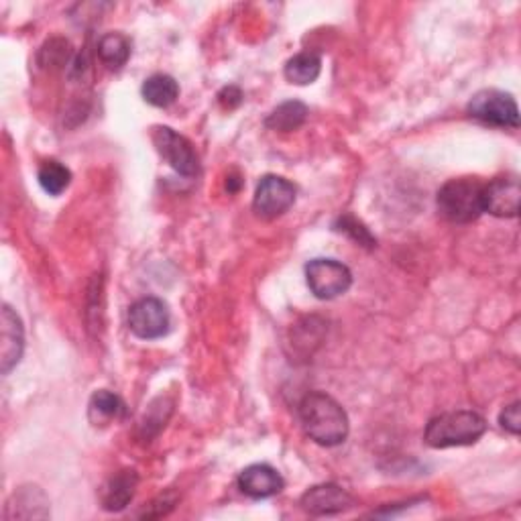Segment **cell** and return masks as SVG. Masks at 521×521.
Masks as SVG:
<instances>
[{"label":"cell","instance_id":"1","mask_svg":"<svg viewBox=\"0 0 521 521\" xmlns=\"http://www.w3.org/2000/svg\"><path fill=\"white\" fill-rule=\"evenodd\" d=\"M298 414L304 432L320 446L332 448L349 438V416L334 397L322 391L308 393L298 405Z\"/></svg>","mask_w":521,"mask_h":521},{"label":"cell","instance_id":"2","mask_svg":"<svg viewBox=\"0 0 521 521\" xmlns=\"http://www.w3.org/2000/svg\"><path fill=\"white\" fill-rule=\"evenodd\" d=\"M487 432V422L477 412L460 410L442 414L426 426L424 440L430 448H454L477 444Z\"/></svg>","mask_w":521,"mask_h":521},{"label":"cell","instance_id":"3","mask_svg":"<svg viewBox=\"0 0 521 521\" xmlns=\"http://www.w3.org/2000/svg\"><path fill=\"white\" fill-rule=\"evenodd\" d=\"M483 190L485 184L477 178L450 180L438 192V210L450 222L469 224L485 212Z\"/></svg>","mask_w":521,"mask_h":521},{"label":"cell","instance_id":"4","mask_svg":"<svg viewBox=\"0 0 521 521\" xmlns=\"http://www.w3.org/2000/svg\"><path fill=\"white\" fill-rule=\"evenodd\" d=\"M469 114L473 119L501 129H517L519 127V110L517 102L511 94L495 88H487L477 92L469 102Z\"/></svg>","mask_w":521,"mask_h":521},{"label":"cell","instance_id":"5","mask_svg":"<svg viewBox=\"0 0 521 521\" xmlns=\"http://www.w3.org/2000/svg\"><path fill=\"white\" fill-rule=\"evenodd\" d=\"M153 145L157 153L184 178H196L200 173V157L192 141L169 127H153Z\"/></svg>","mask_w":521,"mask_h":521},{"label":"cell","instance_id":"6","mask_svg":"<svg viewBox=\"0 0 521 521\" xmlns=\"http://www.w3.org/2000/svg\"><path fill=\"white\" fill-rule=\"evenodd\" d=\"M306 281L318 300H334L344 296L353 285V273L340 261L314 259L306 265Z\"/></svg>","mask_w":521,"mask_h":521},{"label":"cell","instance_id":"7","mask_svg":"<svg viewBox=\"0 0 521 521\" xmlns=\"http://www.w3.org/2000/svg\"><path fill=\"white\" fill-rule=\"evenodd\" d=\"M296 194L298 190L289 180L281 176H265L257 186L253 210L263 220H275L294 206Z\"/></svg>","mask_w":521,"mask_h":521},{"label":"cell","instance_id":"8","mask_svg":"<svg viewBox=\"0 0 521 521\" xmlns=\"http://www.w3.org/2000/svg\"><path fill=\"white\" fill-rule=\"evenodd\" d=\"M171 314L163 300L143 298L129 310V328L141 340H157L169 332Z\"/></svg>","mask_w":521,"mask_h":521},{"label":"cell","instance_id":"9","mask_svg":"<svg viewBox=\"0 0 521 521\" xmlns=\"http://www.w3.org/2000/svg\"><path fill=\"white\" fill-rule=\"evenodd\" d=\"M300 505L306 513L316 515V517L338 515V513L349 511L355 505V497L346 489H342L340 485L324 483V485H316V487L308 489L302 495Z\"/></svg>","mask_w":521,"mask_h":521},{"label":"cell","instance_id":"10","mask_svg":"<svg viewBox=\"0 0 521 521\" xmlns=\"http://www.w3.org/2000/svg\"><path fill=\"white\" fill-rule=\"evenodd\" d=\"M521 186L517 176H501L485 184L483 208L497 218H515L519 214Z\"/></svg>","mask_w":521,"mask_h":521},{"label":"cell","instance_id":"11","mask_svg":"<svg viewBox=\"0 0 521 521\" xmlns=\"http://www.w3.org/2000/svg\"><path fill=\"white\" fill-rule=\"evenodd\" d=\"M0 324H3L0 326L3 330V336H0V371L9 375L21 363L25 351V328L19 314L9 304L3 306Z\"/></svg>","mask_w":521,"mask_h":521},{"label":"cell","instance_id":"12","mask_svg":"<svg viewBox=\"0 0 521 521\" xmlns=\"http://www.w3.org/2000/svg\"><path fill=\"white\" fill-rule=\"evenodd\" d=\"M139 487V475L135 469H123L114 473L100 489V503L106 511H123L133 501Z\"/></svg>","mask_w":521,"mask_h":521},{"label":"cell","instance_id":"13","mask_svg":"<svg viewBox=\"0 0 521 521\" xmlns=\"http://www.w3.org/2000/svg\"><path fill=\"white\" fill-rule=\"evenodd\" d=\"M283 487V477L269 465H251L239 475V489L251 499H269Z\"/></svg>","mask_w":521,"mask_h":521},{"label":"cell","instance_id":"14","mask_svg":"<svg viewBox=\"0 0 521 521\" xmlns=\"http://www.w3.org/2000/svg\"><path fill=\"white\" fill-rule=\"evenodd\" d=\"M7 519H47L49 499L35 485H25L15 491L7 505Z\"/></svg>","mask_w":521,"mask_h":521},{"label":"cell","instance_id":"15","mask_svg":"<svg viewBox=\"0 0 521 521\" xmlns=\"http://www.w3.org/2000/svg\"><path fill=\"white\" fill-rule=\"evenodd\" d=\"M125 414L123 399L108 389H98L90 397L88 403V418L90 424L96 428H106L112 422H117Z\"/></svg>","mask_w":521,"mask_h":521},{"label":"cell","instance_id":"16","mask_svg":"<svg viewBox=\"0 0 521 521\" xmlns=\"http://www.w3.org/2000/svg\"><path fill=\"white\" fill-rule=\"evenodd\" d=\"M308 119V106L300 100L281 102L277 108L269 112L265 119V127L277 133H292L298 131Z\"/></svg>","mask_w":521,"mask_h":521},{"label":"cell","instance_id":"17","mask_svg":"<svg viewBox=\"0 0 521 521\" xmlns=\"http://www.w3.org/2000/svg\"><path fill=\"white\" fill-rule=\"evenodd\" d=\"M322 72V60L320 55L312 53V51H302L298 55H294L292 60H287L285 64V78L289 84H296V86H308L314 84L318 80Z\"/></svg>","mask_w":521,"mask_h":521},{"label":"cell","instance_id":"18","mask_svg":"<svg viewBox=\"0 0 521 521\" xmlns=\"http://www.w3.org/2000/svg\"><path fill=\"white\" fill-rule=\"evenodd\" d=\"M141 94L147 104L155 108H167L180 96V84L167 74H153L143 82Z\"/></svg>","mask_w":521,"mask_h":521},{"label":"cell","instance_id":"19","mask_svg":"<svg viewBox=\"0 0 521 521\" xmlns=\"http://www.w3.org/2000/svg\"><path fill=\"white\" fill-rule=\"evenodd\" d=\"M98 55L110 70H121L131 57V41L123 33H106L98 41Z\"/></svg>","mask_w":521,"mask_h":521},{"label":"cell","instance_id":"20","mask_svg":"<svg viewBox=\"0 0 521 521\" xmlns=\"http://www.w3.org/2000/svg\"><path fill=\"white\" fill-rule=\"evenodd\" d=\"M37 180L43 192H47L49 196H60L72 184V171L64 163L49 159L41 163L37 171Z\"/></svg>","mask_w":521,"mask_h":521},{"label":"cell","instance_id":"21","mask_svg":"<svg viewBox=\"0 0 521 521\" xmlns=\"http://www.w3.org/2000/svg\"><path fill=\"white\" fill-rule=\"evenodd\" d=\"M334 228L338 230V233H344L346 237H351L355 243L367 247V249H375L377 241L375 237L369 233V228H365L363 222H359L355 216L351 214H344L340 216L336 222H334Z\"/></svg>","mask_w":521,"mask_h":521},{"label":"cell","instance_id":"22","mask_svg":"<svg viewBox=\"0 0 521 521\" xmlns=\"http://www.w3.org/2000/svg\"><path fill=\"white\" fill-rule=\"evenodd\" d=\"M178 503V497L173 493H165V495H159L155 501H151L145 511L141 513V517H147V519H157V517H165L173 507H176Z\"/></svg>","mask_w":521,"mask_h":521},{"label":"cell","instance_id":"23","mask_svg":"<svg viewBox=\"0 0 521 521\" xmlns=\"http://www.w3.org/2000/svg\"><path fill=\"white\" fill-rule=\"evenodd\" d=\"M499 424L503 430H507L509 434L517 436L521 430V416H519V401L507 405V408L501 412L499 416Z\"/></svg>","mask_w":521,"mask_h":521},{"label":"cell","instance_id":"24","mask_svg":"<svg viewBox=\"0 0 521 521\" xmlns=\"http://www.w3.org/2000/svg\"><path fill=\"white\" fill-rule=\"evenodd\" d=\"M218 98H220V102H222L226 108H235V106L241 104L243 92H241L237 86H228V88H224V90L218 94Z\"/></svg>","mask_w":521,"mask_h":521}]
</instances>
